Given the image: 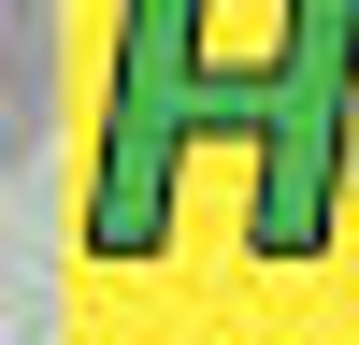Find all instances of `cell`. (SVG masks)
Returning a JSON list of instances; mask_svg holds the SVG:
<instances>
[{
	"mask_svg": "<svg viewBox=\"0 0 359 345\" xmlns=\"http://www.w3.org/2000/svg\"><path fill=\"white\" fill-rule=\"evenodd\" d=\"M201 15L216 0H130V29H115V101H101V158H86V259H158L172 158L201 130L259 144V201H245L259 259H316L359 187V0H287V43L259 72H216Z\"/></svg>",
	"mask_w": 359,
	"mask_h": 345,
	"instance_id": "cell-1",
	"label": "cell"
}]
</instances>
